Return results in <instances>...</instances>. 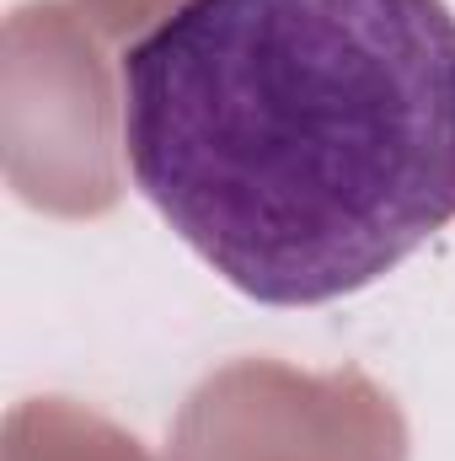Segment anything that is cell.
I'll return each mask as SVG.
<instances>
[{
	"label": "cell",
	"mask_w": 455,
	"mask_h": 461,
	"mask_svg": "<svg viewBox=\"0 0 455 461\" xmlns=\"http://www.w3.org/2000/svg\"><path fill=\"white\" fill-rule=\"evenodd\" d=\"M118 86L139 194L263 306L353 295L455 221L445 0H183Z\"/></svg>",
	"instance_id": "6da1fadb"
}]
</instances>
